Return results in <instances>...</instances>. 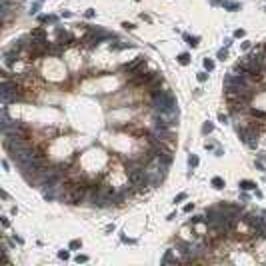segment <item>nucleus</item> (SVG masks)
<instances>
[{
    "mask_svg": "<svg viewBox=\"0 0 266 266\" xmlns=\"http://www.w3.org/2000/svg\"><path fill=\"white\" fill-rule=\"evenodd\" d=\"M176 106V100L174 96L170 94V92H160V94L152 96V108H154L156 112H166L170 110V108Z\"/></svg>",
    "mask_w": 266,
    "mask_h": 266,
    "instance_id": "obj_1",
    "label": "nucleus"
},
{
    "mask_svg": "<svg viewBox=\"0 0 266 266\" xmlns=\"http://www.w3.org/2000/svg\"><path fill=\"white\" fill-rule=\"evenodd\" d=\"M0 94H2V104L6 106L8 102L16 100V96H18V86L14 82H10V80H4L2 86H0Z\"/></svg>",
    "mask_w": 266,
    "mask_h": 266,
    "instance_id": "obj_2",
    "label": "nucleus"
},
{
    "mask_svg": "<svg viewBox=\"0 0 266 266\" xmlns=\"http://www.w3.org/2000/svg\"><path fill=\"white\" fill-rule=\"evenodd\" d=\"M84 194H86V186H80V184H74V186H68L66 194H64V198H66L70 204H78V202H82Z\"/></svg>",
    "mask_w": 266,
    "mask_h": 266,
    "instance_id": "obj_3",
    "label": "nucleus"
},
{
    "mask_svg": "<svg viewBox=\"0 0 266 266\" xmlns=\"http://www.w3.org/2000/svg\"><path fill=\"white\" fill-rule=\"evenodd\" d=\"M238 136L242 138V142L246 144V146H250V148H254V146L258 144V134L254 132V130L242 128V130H238Z\"/></svg>",
    "mask_w": 266,
    "mask_h": 266,
    "instance_id": "obj_4",
    "label": "nucleus"
},
{
    "mask_svg": "<svg viewBox=\"0 0 266 266\" xmlns=\"http://www.w3.org/2000/svg\"><path fill=\"white\" fill-rule=\"evenodd\" d=\"M146 66V60H144V56H136L134 60H130L128 64H124V72H128V74H134V72H142Z\"/></svg>",
    "mask_w": 266,
    "mask_h": 266,
    "instance_id": "obj_5",
    "label": "nucleus"
},
{
    "mask_svg": "<svg viewBox=\"0 0 266 266\" xmlns=\"http://www.w3.org/2000/svg\"><path fill=\"white\" fill-rule=\"evenodd\" d=\"M128 180L132 186H142V184L146 182V172H144V168H138V170H130L128 172Z\"/></svg>",
    "mask_w": 266,
    "mask_h": 266,
    "instance_id": "obj_6",
    "label": "nucleus"
},
{
    "mask_svg": "<svg viewBox=\"0 0 266 266\" xmlns=\"http://www.w3.org/2000/svg\"><path fill=\"white\" fill-rule=\"evenodd\" d=\"M154 74L156 72H134V78L130 80V84H134V86H140V84H150V80L154 78Z\"/></svg>",
    "mask_w": 266,
    "mask_h": 266,
    "instance_id": "obj_7",
    "label": "nucleus"
},
{
    "mask_svg": "<svg viewBox=\"0 0 266 266\" xmlns=\"http://www.w3.org/2000/svg\"><path fill=\"white\" fill-rule=\"evenodd\" d=\"M178 246H180V250L184 252V256H186V260H192L194 256H196L198 254V248L194 246V244H190V242H180L178 244Z\"/></svg>",
    "mask_w": 266,
    "mask_h": 266,
    "instance_id": "obj_8",
    "label": "nucleus"
},
{
    "mask_svg": "<svg viewBox=\"0 0 266 266\" xmlns=\"http://www.w3.org/2000/svg\"><path fill=\"white\" fill-rule=\"evenodd\" d=\"M48 42L46 40H40V42H32V46H30V52L34 54V56H42V54H46L48 52Z\"/></svg>",
    "mask_w": 266,
    "mask_h": 266,
    "instance_id": "obj_9",
    "label": "nucleus"
},
{
    "mask_svg": "<svg viewBox=\"0 0 266 266\" xmlns=\"http://www.w3.org/2000/svg\"><path fill=\"white\" fill-rule=\"evenodd\" d=\"M252 58H254V62H256V66H258L260 70H264V68H266V50H262V48L254 50Z\"/></svg>",
    "mask_w": 266,
    "mask_h": 266,
    "instance_id": "obj_10",
    "label": "nucleus"
},
{
    "mask_svg": "<svg viewBox=\"0 0 266 266\" xmlns=\"http://www.w3.org/2000/svg\"><path fill=\"white\" fill-rule=\"evenodd\" d=\"M30 40L32 42H40V40H46V32L42 28H34L30 32Z\"/></svg>",
    "mask_w": 266,
    "mask_h": 266,
    "instance_id": "obj_11",
    "label": "nucleus"
},
{
    "mask_svg": "<svg viewBox=\"0 0 266 266\" xmlns=\"http://www.w3.org/2000/svg\"><path fill=\"white\" fill-rule=\"evenodd\" d=\"M244 220H246V222H248V224H250V226H254V228H256V226H260V224H262V222H264V218H260V216H256V214H248V216H246V218H244Z\"/></svg>",
    "mask_w": 266,
    "mask_h": 266,
    "instance_id": "obj_12",
    "label": "nucleus"
},
{
    "mask_svg": "<svg viewBox=\"0 0 266 266\" xmlns=\"http://www.w3.org/2000/svg\"><path fill=\"white\" fill-rule=\"evenodd\" d=\"M18 58V54H16V50H10V52H6L4 54V64L6 66H10V64H14V60Z\"/></svg>",
    "mask_w": 266,
    "mask_h": 266,
    "instance_id": "obj_13",
    "label": "nucleus"
},
{
    "mask_svg": "<svg viewBox=\"0 0 266 266\" xmlns=\"http://www.w3.org/2000/svg\"><path fill=\"white\" fill-rule=\"evenodd\" d=\"M60 52H62V42L60 44H50V48H48V54H54V56H58Z\"/></svg>",
    "mask_w": 266,
    "mask_h": 266,
    "instance_id": "obj_14",
    "label": "nucleus"
},
{
    "mask_svg": "<svg viewBox=\"0 0 266 266\" xmlns=\"http://www.w3.org/2000/svg\"><path fill=\"white\" fill-rule=\"evenodd\" d=\"M238 186H240L242 190H252V188H256V184L250 182V180H242L240 184H238Z\"/></svg>",
    "mask_w": 266,
    "mask_h": 266,
    "instance_id": "obj_15",
    "label": "nucleus"
},
{
    "mask_svg": "<svg viewBox=\"0 0 266 266\" xmlns=\"http://www.w3.org/2000/svg\"><path fill=\"white\" fill-rule=\"evenodd\" d=\"M56 34H58V38H60V40H72V36H70L66 30H62V28H58Z\"/></svg>",
    "mask_w": 266,
    "mask_h": 266,
    "instance_id": "obj_16",
    "label": "nucleus"
},
{
    "mask_svg": "<svg viewBox=\"0 0 266 266\" xmlns=\"http://www.w3.org/2000/svg\"><path fill=\"white\" fill-rule=\"evenodd\" d=\"M212 186H214V188H218V190H220V188H224V180H222L220 176H214V178H212Z\"/></svg>",
    "mask_w": 266,
    "mask_h": 266,
    "instance_id": "obj_17",
    "label": "nucleus"
},
{
    "mask_svg": "<svg viewBox=\"0 0 266 266\" xmlns=\"http://www.w3.org/2000/svg\"><path fill=\"white\" fill-rule=\"evenodd\" d=\"M250 112H252V116H254V118H262V120H266V112H264V110H258V108H252Z\"/></svg>",
    "mask_w": 266,
    "mask_h": 266,
    "instance_id": "obj_18",
    "label": "nucleus"
},
{
    "mask_svg": "<svg viewBox=\"0 0 266 266\" xmlns=\"http://www.w3.org/2000/svg\"><path fill=\"white\" fill-rule=\"evenodd\" d=\"M256 234H260V238H266V220L260 226H256Z\"/></svg>",
    "mask_w": 266,
    "mask_h": 266,
    "instance_id": "obj_19",
    "label": "nucleus"
},
{
    "mask_svg": "<svg viewBox=\"0 0 266 266\" xmlns=\"http://www.w3.org/2000/svg\"><path fill=\"white\" fill-rule=\"evenodd\" d=\"M178 62H180V64H182V66H186V64L190 62V56H188V54H186V52H182V54H180V56H178Z\"/></svg>",
    "mask_w": 266,
    "mask_h": 266,
    "instance_id": "obj_20",
    "label": "nucleus"
},
{
    "mask_svg": "<svg viewBox=\"0 0 266 266\" xmlns=\"http://www.w3.org/2000/svg\"><path fill=\"white\" fill-rule=\"evenodd\" d=\"M222 6L228 8V10H238V8H240V4H238V2H222Z\"/></svg>",
    "mask_w": 266,
    "mask_h": 266,
    "instance_id": "obj_21",
    "label": "nucleus"
},
{
    "mask_svg": "<svg viewBox=\"0 0 266 266\" xmlns=\"http://www.w3.org/2000/svg\"><path fill=\"white\" fill-rule=\"evenodd\" d=\"M184 38H186V42H188L190 46H196V44H198V36H188V34H186Z\"/></svg>",
    "mask_w": 266,
    "mask_h": 266,
    "instance_id": "obj_22",
    "label": "nucleus"
},
{
    "mask_svg": "<svg viewBox=\"0 0 266 266\" xmlns=\"http://www.w3.org/2000/svg\"><path fill=\"white\" fill-rule=\"evenodd\" d=\"M162 262H164V264H170V262H174V258H172V252H170V250H168V252L164 254V258H162Z\"/></svg>",
    "mask_w": 266,
    "mask_h": 266,
    "instance_id": "obj_23",
    "label": "nucleus"
},
{
    "mask_svg": "<svg viewBox=\"0 0 266 266\" xmlns=\"http://www.w3.org/2000/svg\"><path fill=\"white\" fill-rule=\"evenodd\" d=\"M204 68H206V70H214V62L206 58V60H204Z\"/></svg>",
    "mask_w": 266,
    "mask_h": 266,
    "instance_id": "obj_24",
    "label": "nucleus"
},
{
    "mask_svg": "<svg viewBox=\"0 0 266 266\" xmlns=\"http://www.w3.org/2000/svg\"><path fill=\"white\" fill-rule=\"evenodd\" d=\"M188 164H190V166H196V164H198V158H196V156H190V158H188Z\"/></svg>",
    "mask_w": 266,
    "mask_h": 266,
    "instance_id": "obj_25",
    "label": "nucleus"
},
{
    "mask_svg": "<svg viewBox=\"0 0 266 266\" xmlns=\"http://www.w3.org/2000/svg\"><path fill=\"white\" fill-rule=\"evenodd\" d=\"M80 244H82L80 240H72V242H70V248H72V250H74V248H80Z\"/></svg>",
    "mask_w": 266,
    "mask_h": 266,
    "instance_id": "obj_26",
    "label": "nucleus"
},
{
    "mask_svg": "<svg viewBox=\"0 0 266 266\" xmlns=\"http://www.w3.org/2000/svg\"><path fill=\"white\" fill-rule=\"evenodd\" d=\"M86 260H88V256H84V254H78V256H76V262H86Z\"/></svg>",
    "mask_w": 266,
    "mask_h": 266,
    "instance_id": "obj_27",
    "label": "nucleus"
},
{
    "mask_svg": "<svg viewBox=\"0 0 266 266\" xmlns=\"http://www.w3.org/2000/svg\"><path fill=\"white\" fill-rule=\"evenodd\" d=\"M212 128H214V126H212V124H208V122H206L202 130H204V132H212Z\"/></svg>",
    "mask_w": 266,
    "mask_h": 266,
    "instance_id": "obj_28",
    "label": "nucleus"
},
{
    "mask_svg": "<svg viewBox=\"0 0 266 266\" xmlns=\"http://www.w3.org/2000/svg\"><path fill=\"white\" fill-rule=\"evenodd\" d=\"M196 78L200 80V82H204V80H206V78H208V76H206L204 72H198V76H196Z\"/></svg>",
    "mask_w": 266,
    "mask_h": 266,
    "instance_id": "obj_29",
    "label": "nucleus"
},
{
    "mask_svg": "<svg viewBox=\"0 0 266 266\" xmlns=\"http://www.w3.org/2000/svg\"><path fill=\"white\" fill-rule=\"evenodd\" d=\"M186 198V192H182V194H178V196L174 198V202H180V200H184Z\"/></svg>",
    "mask_w": 266,
    "mask_h": 266,
    "instance_id": "obj_30",
    "label": "nucleus"
},
{
    "mask_svg": "<svg viewBox=\"0 0 266 266\" xmlns=\"http://www.w3.org/2000/svg\"><path fill=\"white\" fill-rule=\"evenodd\" d=\"M58 256H60V258H64V260H66V258H68V252H66V250H60V252H58Z\"/></svg>",
    "mask_w": 266,
    "mask_h": 266,
    "instance_id": "obj_31",
    "label": "nucleus"
},
{
    "mask_svg": "<svg viewBox=\"0 0 266 266\" xmlns=\"http://www.w3.org/2000/svg\"><path fill=\"white\" fill-rule=\"evenodd\" d=\"M234 36H236V38H242V36H244V30H236Z\"/></svg>",
    "mask_w": 266,
    "mask_h": 266,
    "instance_id": "obj_32",
    "label": "nucleus"
},
{
    "mask_svg": "<svg viewBox=\"0 0 266 266\" xmlns=\"http://www.w3.org/2000/svg\"><path fill=\"white\" fill-rule=\"evenodd\" d=\"M122 26H124V28H128V30H132V28H134V24H130V22H124Z\"/></svg>",
    "mask_w": 266,
    "mask_h": 266,
    "instance_id": "obj_33",
    "label": "nucleus"
},
{
    "mask_svg": "<svg viewBox=\"0 0 266 266\" xmlns=\"http://www.w3.org/2000/svg\"><path fill=\"white\" fill-rule=\"evenodd\" d=\"M224 56H226V50H220L218 52V58H220V60H224Z\"/></svg>",
    "mask_w": 266,
    "mask_h": 266,
    "instance_id": "obj_34",
    "label": "nucleus"
},
{
    "mask_svg": "<svg viewBox=\"0 0 266 266\" xmlns=\"http://www.w3.org/2000/svg\"><path fill=\"white\" fill-rule=\"evenodd\" d=\"M192 208H194L192 204H186V206H184V212H190V210H192Z\"/></svg>",
    "mask_w": 266,
    "mask_h": 266,
    "instance_id": "obj_35",
    "label": "nucleus"
},
{
    "mask_svg": "<svg viewBox=\"0 0 266 266\" xmlns=\"http://www.w3.org/2000/svg\"><path fill=\"white\" fill-rule=\"evenodd\" d=\"M8 2H10V0H8ZM14 2H22V0H14Z\"/></svg>",
    "mask_w": 266,
    "mask_h": 266,
    "instance_id": "obj_36",
    "label": "nucleus"
},
{
    "mask_svg": "<svg viewBox=\"0 0 266 266\" xmlns=\"http://www.w3.org/2000/svg\"><path fill=\"white\" fill-rule=\"evenodd\" d=\"M212 2H220V0H212Z\"/></svg>",
    "mask_w": 266,
    "mask_h": 266,
    "instance_id": "obj_37",
    "label": "nucleus"
},
{
    "mask_svg": "<svg viewBox=\"0 0 266 266\" xmlns=\"http://www.w3.org/2000/svg\"><path fill=\"white\" fill-rule=\"evenodd\" d=\"M264 216H266V212H264ZM264 220H266V218H264Z\"/></svg>",
    "mask_w": 266,
    "mask_h": 266,
    "instance_id": "obj_38",
    "label": "nucleus"
},
{
    "mask_svg": "<svg viewBox=\"0 0 266 266\" xmlns=\"http://www.w3.org/2000/svg\"><path fill=\"white\" fill-rule=\"evenodd\" d=\"M38 2H42V0H38Z\"/></svg>",
    "mask_w": 266,
    "mask_h": 266,
    "instance_id": "obj_39",
    "label": "nucleus"
}]
</instances>
